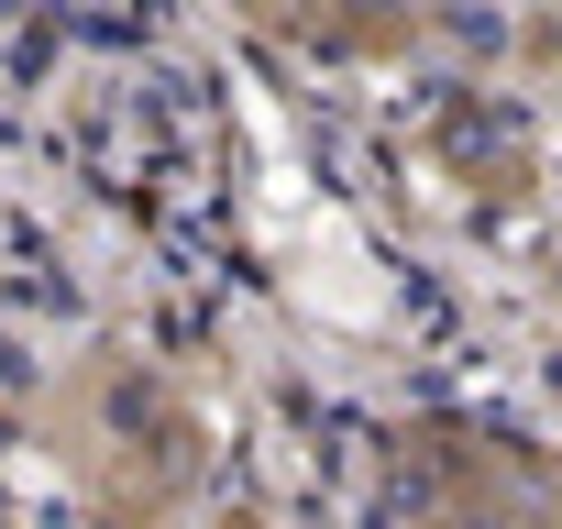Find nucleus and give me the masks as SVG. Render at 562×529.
<instances>
[]
</instances>
